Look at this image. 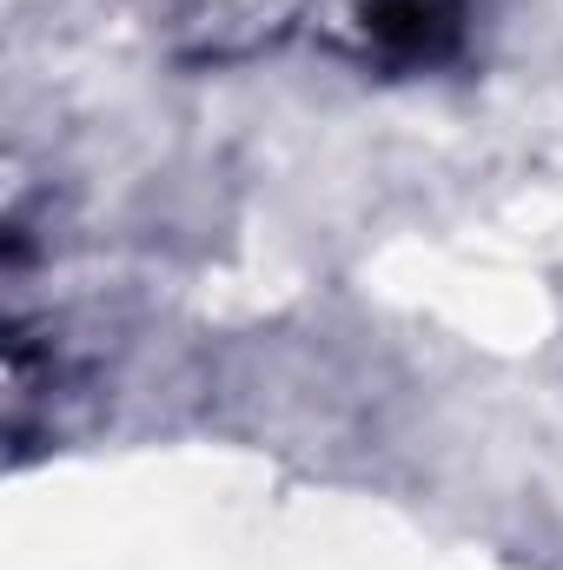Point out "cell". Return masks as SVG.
Masks as SVG:
<instances>
[{"label":"cell","instance_id":"obj_1","mask_svg":"<svg viewBox=\"0 0 563 570\" xmlns=\"http://www.w3.org/2000/svg\"><path fill=\"white\" fill-rule=\"evenodd\" d=\"M365 40L392 60H437L457 40V0H365Z\"/></svg>","mask_w":563,"mask_h":570}]
</instances>
